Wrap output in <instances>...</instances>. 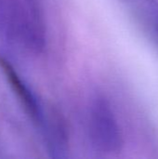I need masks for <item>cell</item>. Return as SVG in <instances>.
<instances>
[{
  "mask_svg": "<svg viewBox=\"0 0 158 159\" xmlns=\"http://www.w3.org/2000/svg\"><path fill=\"white\" fill-rule=\"evenodd\" d=\"M0 68L4 72L7 81L10 84L13 91L17 94L19 100L21 104L25 108L27 114L31 116V118L37 124H44V116L42 109L27 85L21 80L20 76L15 71L13 66L3 57L0 56Z\"/></svg>",
  "mask_w": 158,
  "mask_h": 159,
  "instance_id": "cell-3",
  "label": "cell"
},
{
  "mask_svg": "<svg viewBox=\"0 0 158 159\" xmlns=\"http://www.w3.org/2000/svg\"><path fill=\"white\" fill-rule=\"evenodd\" d=\"M89 136L93 145L102 153H117L123 146V135L110 102L96 98L89 108Z\"/></svg>",
  "mask_w": 158,
  "mask_h": 159,
  "instance_id": "cell-1",
  "label": "cell"
},
{
  "mask_svg": "<svg viewBox=\"0 0 158 159\" xmlns=\"http://www.w3.org/2000/svg\"><path fill=\"white\" fill-rule=\"evenodd\" d=\"M149 44L158 51V0H123Z\"/></svg>",
  "mask_w": 158,
  "mask_h": 159,
  "instance_id": "cell-2",
  "label": "cell"
}]
</instances>
